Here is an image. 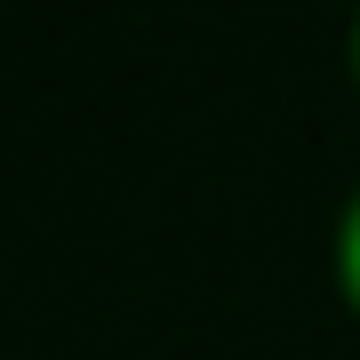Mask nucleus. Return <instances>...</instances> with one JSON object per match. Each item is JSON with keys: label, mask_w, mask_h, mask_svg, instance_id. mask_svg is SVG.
<instances>
[{"label": "nucleus", "mask_w": 360, "mask_h": 360, "mask_svg": "<svg viewBox=\"0 0 360 360\" xmlns=\"http://www.w3.org/2000/svg\"><path fill=\"white\" fill-rule=\"evenodd\" d=\"M336 264H345V288H352V304H360V193L345 208V232H336Z\"/></svg>", "instance_id": "f257e3e1"}, {"label": "nucleus", "mask_w": 360, "mask_h": 360, "mask_svg": "<svg viewBox=\"0 0 360 360\" xmlns=\"http://www.w3.org/2000/svg\"><path fill=\"white\" fill-rule=\"evenodd\" d=\"M352 72H360V16H352Z\"/></svg>", "instance_id": "f03ea898"}]
</instances>
